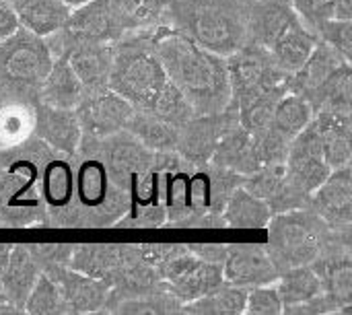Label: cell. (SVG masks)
Instances as JSON below:
<instances>
[{"mask_svg":"<svg viewBox=\"0 0 352 315\" xmlns=\"http://www.w3.org/2000/svg\"><path fill=\"white\" fill-rule=\"evenodd\" d=\"M318 39L332 45L349 62L352 60V23L351 19H332L316 31Z\"/></svg>","mask_w":352,"mask_h":315,"instance_id":"8d00e7d4","label":"cell"},{"mask_svg":"<svg viewBox=\"0 0 352 315\" xmlns=\"http://www.w3.org/2000/svg\"><path fill=\"white\" fill-rule=\"evenodd\" d=\"M208 163L217 165V167L231 169L243 177L262 169V163H260V157L256 151V142H254V134L250 130H245L241 124L233 126L219 140Z\"/></svg>","mask_w":352,"mask_h":315,"instance_id":"603a6c76","label":"cell"},{"mask_svg":"<svg viewBox=\"0 0 352 315\" xmlns=\"http://www.w3.org/2000/svg\"><path fill=\"white\" fill-rule=\"evenodd\" d=\"M165 25L227 58L248 41V4L241 0H167Z\"/></svg>","mask_w":352,"mask_h":315,"instance_id":"7a4b0ae2","label":"cell"},{"mask_svg":"<svg viewBox=\"0 0 352 315\" xmlns=\"http://www.w3.org/2000/svg\"><path fill=\"white\" fill-rule=\"evenodd\" d=\"M19 27H21V23H19L14 8L6 0H0V41L6 39L8 35H12Z\"/></svg>","mask_w":352,"mask_h":315,"instance_id":"60d3db41","label":"cell"},{"mask_svg":"<svg viewBox=\"0 0 352 315\" xmlns=\"http://www.w3.org/2000/svg\"><path fill=\"white\" fill-rule=\"evenodd\" d=\"M303 23L316 33L324 23L334 19L336 0H291Z\"/></svg>","mask_w":352,"mask_h":315,"instance_id":"74e56055","label":"cell"},{"mask_svg":"<svg viewBox=\"0 0 352 315\" xmlns=\"http://www.w3.org/2000/svg\"><path fill=\"white\" fill-rule=\"evenodd\" d=\"M35 99L0 93V151L16 146L33 136Z\"/></svg>","mask_w":352,"mask_h":315,"instance_id":"d4e9b609","label":"cell"},{"mask_svg":"<svg viewBox=\"0 0 352 315\" xmlns=\"http://www.w3.org/2000/svg\"><path fill=\"white\" fill-rule=\"evenodd\" d=\"M153 47L167 78L186 95L196 116L219 113L229 105L227 58L204 50L186 33L167 25L153 29Z\"/></svg>","mask_w":352,"mask_h":315,"instance_id":"6da1fadb","label":"cell"},{"mask_svg":"<svg viewBox=\"0 0 352 315\" xmlns=\"http://www.w3.org/2000/svg\"><path fill=\"white\" fill-rule=\"evenodd\" d=\"M109 4L124 33L165 25L167 0H109Z\"/></svg>","mask_w":352,"mask_h":315,"instance_id":"f1b7e54d","label":"cell"},{"mask_svg":"<svg viewBox=\"0 0 352 315\" xmlns=\"http://www.w3.org/2000/svg\"><path fill=\"white\" fill-rule=\"evenodd\" d=\"M0 312H14L8 303H6V297H4V291H2V285H0Z\"/></svg>","mask_w":352,"mask_h":315,"instance_id":"b9f144b4","label":"cell"},{"mask_svg":"<svg viewBox=\"0 0 352 315\" xmlns=\"http://www.w3.org/2000/svg\"><path fill=\"white\" fill-rule=\"evenodd\" d=\"M248 41L268 50L274 64L293 74L318 43V35L303 23L291 0H258L248 4Z\"/></svg>","mask_w":352,"mask_h":315,"instance_id":"3957f363","label":"cell"},{"mask_svg":"<svg viewBox=\"0 0 352 315\" xmlns=\"http://www.w3.org/2000/svg\"><path fill=\"white\" fill-rule=\"evenodd\" d=\"M276 289H278V295L283 301V312L287 307L307 303L314 297L324 293L322 281H320L318 272L311 268V264L295 266V268L280 272V276L276 281Z\"/></svg>","mask_w":352,"mask_h":315,"instance_id":"f546056e","label":"cell"},{"mask_svg":"<svg viewBox=\"0 0 352 315\" xmlns=\"http://www.w3.org/2000/svg\"><path fill=\"white\" fill-rule=\"evenodd\" d=\"M227 74L231 87L229 103H239L256 93L289 80V74L274 64L268 50L254 41H245L235 54L227 56Z\"/></svg>","mask_w":352,"mask_h":315,"instance_id":"ba28073f","label":"cell"},{"mask_svg":"<svg viewBox=\"0 0 352 315\" xmlns=\"http://www.w3.org/2000/svg\"><path fill=\"white\" fill-rule=\"evenodd\" d=\"M41 274L39 264L29 252L27 243H12L6 264L0 270V285L6 297V303L14 312H23L29 291L33 289L37 276Z\"/></svg>","mask_w":352,"mask_h":315,"instance_id":"44dd1931","label":"cell"},{"mask_svg":"<svg viewBox=\"0 0 352 315\" xmlns=\"http://www.w3.org/2000/svg\"><path fill=\"white\" fill-rule=\"evenodd\" d=\"M151 113H155L157 118L173 124V126H184L188 120H192L196 113H194V107L190 105V101L186 99V95L167 78V83L159 89V93L155 95V99L151 101L148 107Z\"/></svg>","mask_w":352,"mask_h":315,"instance_id":"836d02e7","label":"cell"},{"mask_svg":"<svg viewBox=\"0 0 352 315\" xmlns=\"http://www.w3.org/2000/svg\"><path fill=\"white\" fill-rule=\"evenodd\" d=\"M54 54L45 41L25 27L0 41V93L37 101V89L50 72Z\"/></svg>","mask_w":352,"mask_h":315,"instance_id":"8992f818","label":"cell"},{"mask_svg":"<svg viewBox=\"0 0 352 315\" xmlns=\"http://www.w3.org/2000/svg\"><path fill=\"white\" fill-rule=\"evenodd\" d=\"M60 289L68 314H97L103 309L109 287L70 266H47L41 270Z\"/></svg>","mask_w":352,"mask_h":315,"instance_id":"2e32d148","label":"cell"},{"mask_svg":"<svg viewBox=\"0 0 352 315\" xmlns=\"http://www.w3.org/2000/svg\"><path fill=\"white\" fill-rule=\"evenodd\" d=\"M64 4H68L70 8H76V6H80V4H85V2H89V0H62Z\"/></svg>","mask_w":352,"mask_h":315,"instance_id":"7bdbcfd3","label":"cell"},{"mask_svg":"<svg viewBox=\"0 0 352 315\" xmlns=\"http://www.w3.org/2000/svg\"><path fill=\"white\" fill-rule=\"evenodd\" d=\"M10 6L14 8L21 27L39 37L60 31L72 10L62 0H16Z\"/></svg>","mask_w":352,"mask_h":315,"instance_id":"4316f807","label":"cell"},{"mask_svg":"<svg viewBox=\"0 0 352 315\" xmlns=\"http://www.w3.org/2000/svg\"><path fill=\"white\" fill-rule=\"evenodd\" d=\"M124 130L128 134H132L142 146H146L153 153H171L177 149L179 128L157 118L148 109L134 107Z\"/></svg>","mask_w":352,"mask_h":315,"instance_id":"484cf974","label":"cell"},{"mask_svg":"<svg viewBox=\"0 0 352 315\" xmlns=\"http://www.w3.org/2000/svg\"><path fill=\"white\" fill-rule=\"evenodd\" d=\"M182 246L184 243H138V252L146 264L157 268L163 260L173 256Z\"/></svg>","mask_w":352,"mask_h":315,"instance_id":"f35d334b","label":"cell"},{"mask_svg":"<svg viewBox=\"0 0 352 315\" xmlns=\"http://www.w3.org/2000/svg\"><path fill=\"white\" fill-rule=\"evenodd\" d=\"M221 217L229 229H266L272 219V210L262 198L254 196L243 186H237Z\"/></svg>","mask_w":352,"mask_h":315,"instance_id":"83f0119b","label":"cell"},{"mask_svg":"<svg viewBox=\"0 0 352 315\" xmlns=\"http://www.w3.org/2000/svg\"><path fill=\"white\" fill-rule=\"evenodd\" d=\"M6 2H8V4H12V2H16V0H6Z\"/></svg>","mask_w":352,"mask_h":315,"instance_id":"f6af8a7d","label":"cell"},{"mask_svg":"<svg viewBox=\"0 0 352 315\" xmlns=\"http://www.w3.org/2000/svg\"><path fill=\"white\" fill-rule=\"evenodd\" d=\"M352 107V66L351 62H344L340 68L332 72V76L324 83L320 89L316 101H314V113L316 111H342L351 113Z\"/></svg>","mask_w":352,"mask_h":315,"instance_id":"d6a6232c","label":"cell"},{"mask_svg":"<svg viewBox=\"0 0 352 315\" xmlns=\"http://www.w3.org/2000/svg\"><path fill=\"white\" fill-rule=\"evenodd\" d=\"M311 120H314L311 105L301 95L289 91L276 103L268 126L276 130L280 136H285L287 140H293Z\"/></svg>","mask_w":352,"mask_h":315,"instance_id":"1f68e13d","label":"cell"},{"mask_svg":"<svg viewBox=\"0 0 352 315\" xmlns=\"http://www.w3.org/2000/svg\"><path fill=\"white\" fill-rule=\"evenodd\" d=\"M245 314L248 315H280L283 314V301L276 289V283L272 285H260L252 287L248 291L245 299Z\"/></svg>","mask_w":352,"mask_h":315,"instance_id":"d590c367","label":"cell"},{"mask_svg":"<svg viewBox=\"0 0 352 315\" xmlns=\"http://www.w3.org/2000/svg\"><path fill=\"white\" fill-rule=\"evenodd\" d=\"M305 208L316 213L330 229L334 231H351L352 227V175L351 165L332 169L330 175L318 186L309 198Z\"/></svg>","mask_w":352,"mask_h":315,"instance_id":"7c38bea8","label":"cell"},{"mask_svg":"<svg viewBox=\"0 0 352 315\" xmlns=\"http://www.w3.org/2000/svg\"><path fill=\"white\" fill-rule=\"evenodd\" d=\"M280 276L274 266L266 243H229L223 260L225 283L237 287H260L272 285Z\"/></svg>","mask_w":352,"mask_h":315,"instance_id":"5bb4252c","label":"cell"},{"mask_svg":"<svg viewBox=\"0 0 352 315\" xmlns=\"http://www.w3.org/2000/svg\"><path fill=\"white\" fill-rule=\"evenodd\" d=\"M128 252V243H80L72 248L68 266L111 289L124 268Z\"/></svg>","mask_w":352,"mask_h":315,"instance_id":"ac0fdd59","label":"cell"},{"mask_svg":"<svg viewBox=\"0 0 352 315\" xmlns=\"http://www.w3.org/2000/svg\"><path fill=\"white\" fill-rule=\"evenodd\" d=\"M165 83V68L153 47V29L128 31L111 43L107 87L134 107H148Z\"/></svg>","mask_w":352,"mask_h":315,"instance_id":"277c9868","label":"cell"},{"mask_svg":"<svg viewBox=\"0 0 352 315\" xmlns=\"http://www.w3.org/2000/svg\"><path fill=\"white\" fill-rule=\"evenodd\" d=\"M239 124V116L233 103H229L219 113L194 116L184 126H179L175 153L192 165H206L219 144V140Z\"/></svg>","mask_w":352,"mask_h":315,"instance_id":"30bf717a","label":"cell"},{"mask_svg":"<svg viewBox=\"0 0 352 315\" xmlns=\"http://www.w3.org/2000/svg\"><path fill=\"white\" fill-rule=\"evenodd\" d=\"M245 287H237L231 283H223L217 291H212L206 297H200L196 301L184 303L182 314H200V315H239L245 314V299H248Z\"/></svg>","mask_w":352,"mask_h":315,"instance_id":"4dcf8cb0","label":"cell"},{"mask_svg":"<svg viewBox=\"0 0 352 315\" xmlns=\"http://www.w3.org/2000/svg\"><path fill=\"white\" fill-rule=\"evenodd\" d=\"M23 312L33 315L68 314L66 303L62 299V293H60L58 285L47 274H43V272L37 276L33 289L29 291Z\"/></svg>","mask_w":352,"mask_h":315,"instance_id":"e575fe53","label":"cell"},{"mask_svg":"<svg viewBox=\"0 0 352 315\" xmlns=\"http://www.w3.org/2000/svg\"><path fill=\"white\" fill-rule=\"evenodd\" d=\"M54 56H66L72 70L85 85V91L107 85L111 68V43L103 41H60L54 35L45 37Z\"/></svg>","mask_w":352,"mask_h":315,"instance_id":"9a60e30c","label":"cell"},{"mask_svg":"<svg viewBox=\"0 0 352 315\" xmlns=\"http://www.w3.org/2000/svg\"><path fill=\"white\" fill-rule=\"evenodd\" d=\"M52 35L60 41L113 43L124 35V29L116 21L109 0H89L72 8L64 27Z\"/></svg>","mask_w":352,"mask_h":315,"instance_id":"4fadbf2b","label":"cell"},{"mask_svg":"<svg viewBox=\"0 0 352 315\" xmlns=\"http://www.w3.org/2000/svg\"><path fill=\"white\" fill-rule=\"evenodd\" d=\"M33 136L45 142L54 153L72 157L80 144L82 130H80L74 109L52 107V105L37 101Z\"/></svg>","mask_w":352,"mask_h":315,"instance_id":"e0dca14e","label":"cell"},{"mask_svg":"<svg viewBox=\"0 0 352 315\" xmlns=\"http://www.w3.org/2000/svg\"><path fill=\"white\" fill-rule=\"evenodd\" d=\"M132 111L134 105L126 101L122 95H118L113 89H109L107 85L101 89L85 91L82 99L74 107L82 136H93V138H103L124 130Z\"/></svg>","mask_w":352,"mask_h":315,"instance_id":"8fae6325","label":"cell"},{"mask_svg":"<svg viewBox=\"0 0 352 315\" xmlns=\"http://www.w3.org/2000/svg\"><path fill=\"white\" fill-rule=\"evenodd\" d=\"M39 196L43 200L47 223L74 202V159L54 153L39 173Z\"/></svg>","mask_w":352,"mask_h":315,"instance_id":"ffe728a7","label":"cell"},{"mask_svg":"<svg viewBox=\"0 0 352 315\" xmlns=\"http://www.w3.org/2000/svg\"><path fill=\"white\" fill-rule=\"evenodd\" d=\"M344 62H349L342 54H338L332 45L318 39L314 52L305 60V64L289 74V91L301 95L314 109V101L324 87V83L332 76L336 68H340Z\"/></svg>","mask_w":352,"mask_h":315,"instance_id":"d6986e66","label":"cell"},{"mask_svg":"<svg viewBox=\"0 0 352 315\" xmlns=\"http://www.w3.org/2000/svg\"><path fill=\"white\" fill-rule=\"evenodd\" d=\"M266 229V248L278 272L316 262L336 233L309 208L276 213Z\"/></svg>","mask_w":352,"mask_h":315,"instance_id":"5b68a950","label":"cell"},{"mask_svg":"<svg viewBox=\"0 0 352 315\" xmlns=\"http://www.w3.org/2000/svg\"><path fill=\"white\" fill-rule=\"evenodd\" d=\"M157 274L165 291L171 293L182 305L210 295L225 283L223 264L202 260L200 256L190 252L188 243H184L173 256L163 260L157 266Z\"/></svg>","mask_w":352,"mask_h":315,"instance_id":"52a82bcc","label":"cell"},{"mask_svg":"<svg viewBox=\"0 0 352 315\" xmlns=\"http://www.w3.org/2000/svg\"><path fill=\"white\" fill-rule=\"evenodd\" d=\"M188 248H190V252H194L202 260H208L214 264H223L225 254H227L225 243H188Z\"/></svg>","mask_w":352,"mask_h":315,"instance_id":"ab89813d","label":"cell"},{"mask_svg":"<svg viewBox=\"0 0 352 315\" xmlns=\"http://www.w3.org/2000/svg\"><path fill=\"white\" fill-rule=\"evenodd\" d=\"M243 4H252V2H258V0H241Z\"/></svg>","mask_w":352,"mask_h":315,"instance_id":"ee69618b","label":"cell"},{"mask_svg":"<svg viewBox=\"0 0 352 315\" xmlns=\"http://www.w3.org/2000/svg\"><path fill=\"white\" fill-rule=\"evenodd\" d=\"M82 95H85V85L72 70L68 58L62 54L54 56L52 68L37 89V101L52 107L74 109L82 99Z\"/></svg>","mask_w":352,"mask_h":315,"instance_id":"cb8c5ba5","label":"cell"},{"mask_svg":"<svg viewBox=\"0 0 352 315\" xmlns=\"http://www.w3.org/2000/svg\"><path fill=\"white\" fill-rule=\"evenodd\" d=\"M330 167L324 161L320 136L314 120L291 140L287 157H285V175L287 182L295 192H299L303 198H309V194L324 184V180L330 175Z\"/></svg>","mask_w":352,"mask_h":315,"instance_id":"9c48e42d","label":"cell"},{"mask_svg":"<svg viewBox=\"0 0 352 315\" xmlns=\"http://www.w3.org/2000/svg\"><path fill=\"white\" fill-rule=\"evenodd\" d=\"M352 116L342 111H316L314 124L318 128L324 161L330 169L351 165L352 159Z\"/></svg>","mask_w":352,"mask_h":315,"instance_id":"7402d4cb","label":"cell"}]
</instances>
